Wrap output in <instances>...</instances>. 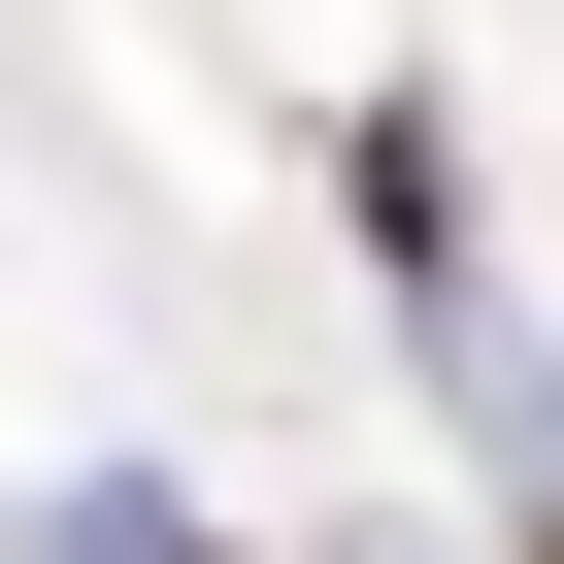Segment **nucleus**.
<instances>
[{"mask_svg": "<svg viewBox=\"0 0 564 564\" xmlns=\"http://www.w3.org/2000/svg\"><path fill=\"white\" fill-rule=\"evenodd\" d=\"M67 564H232V531H166V498H67Z\"/></svg>", "mask_w": 564, "mask_h": 564, "instance_id": "nucleus-2", "label": "nucleus"}, {"mask_svg": "<svg viewBox=\"0 0 564 564\" xmlns=\"http://www.w3.org/2000/svg\"><path fill=\"white\" fill-rule=\"evenodd\" d=\"M531 564H564V498H531Z\"/></svg>", "mask_w": 564, "mask_h": 564, "instance_id": "nucleus-3", "label": "nucleus"}, {"mask_svg": "<svg viewBox=\"0 0 564 564\" xmlns=\"http://www.w3.org/2000/svg\"><path fill=\"white\" fill-rule=\"evenodd\" d=\"M333 199H366L399 300H465V133H432V100H366V133H333Z\"/></svg>", "mask_w": 564, "mask_h": 564, "instance_id": "nucleus-1", "label": "nucleus"}]
</instances>
